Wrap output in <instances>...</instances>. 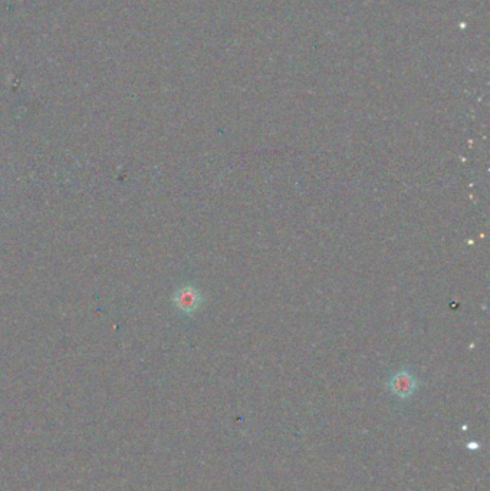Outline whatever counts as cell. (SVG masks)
<instances>
[{
  "label": "cell",
  "mask_w": 490,
  "mask_h": 491,
  "mask_svg": "<svg viewBox=\"0 0 490 491\" xmlns=\"http://www.w3.org/2000/svg\"><path fill=\"white\" fill-rule=\"evenodd\" d=\"M174 304L183 313H193L202 304V294L193 286H184L174 294Z\"/></svg>",
  "instance_id": "obj_1"
},
{
  "label": "cell",
  "mask_w": 490,
  "mask_h": 491,
  "mask_svg": "<svg viewBox=\"0 0 490 491\" xmlns=\"http://www.w3.org/2000/svg\"><path fill=\"white\" fill-rule=\"evenodd\" d=\"M391 389L399 397H409L413 394L416 388V381L409 372H400L393 379H391Z\"/></svg>",
  "instance_id": "obj_2"
}]
</instances>
